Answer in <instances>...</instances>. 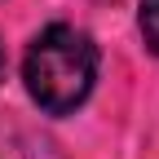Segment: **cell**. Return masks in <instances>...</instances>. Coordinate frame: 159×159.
<instances>
[{
  "mask_svg": "<svg viewBox=\"0 0 159 159\" xmlns=\"http://www.w3.org/2000/svg\"><path fill=\"white\" fill-rule=\"evenodd\" d=\"M0 80H5V40H0Z\"/></svg>",
  "mask_w": 159,
  "mask_h": 159,
  "instance_id": "obj_3",
  "label": "cell"
},
{
  "mask_svg": "<svg viewBox=\"0 0 159 159\" xmlns=\"http://www.w3.org/2000/svg\"><path fill=\"white\" fill-rule=\"evenodd\" d=\"M22 80H27V93L44 111H53V115L75 111L93 93V80H97V49H93V40L84 31L66 27V22L44 27L31 40V49H27Z\"/></svg>",
  "mask_w": 159,
  "mask_h": 159,
  "instance_id": "obj_1",
  "label": "cell"
},
{
  "mask_svg": "<svg viewBox=\"0 0 159 159\" xmlns=\"http://www.w3.org/2000/svg\"><path fill=\"white\" fill-rule=\"evenodd\" d=\"M137 22H142V40H146V49L159 53V0H142Z\"/></svg>",
  "mask_w": 159,
  "mask_h": 159,
  "instance_id": "obj_2",
  "label": "cell"
}]
</instances>
